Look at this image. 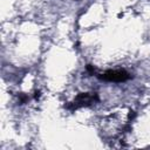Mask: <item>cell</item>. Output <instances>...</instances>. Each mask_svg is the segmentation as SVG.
Listing matches in <instances>:
<instances>
[{
	"label": "cell",
	"mask_w": 150,
	"mask_h": 150,
	"mask_svg": "<svg viewBox=\"0 0 150 150\" xmlns=\"http://www.w3.org/2000/svg\"><path fill=\"white\" fill-rule=\"evenodd\" d=\"M100 101L98 94L96 91H87V93H80L75 96V98L69 102L66 108L70 111L77 110L80 108H84V107H90L93 104H95L96 102Z\"/></svg>",
	"instance_id": "6da1fadb"
},
{
	"label": "cell",
	"mask_w": 150,
	"mask_h": 150,
	"mask_svg": "<svg viewBox=\"0 0 150 150\" xmlns=\"http://www.w3.org/2000/svg\"><path fill=\"white\" fill-rule=\"evenodd\" d=\"M95 76L102 81L105 82H115V83H120V82H125L128 80H130L132 76L129 71H127L125 69H108L104 73H95Z\"/></svg>",
	"instance_id": "7a4b0ae2"
},
{
	"label": "cell",
	"mask_w": 150,
	"mask_h": 150,
	"mask_svg": "<svg viewBox=\"0 0 150 150\" xmlns=\"http://www.w3.org/2000/svg\"><path fill=\"white\" fill-rule=\"evenodd\" d=\"M28 96L27 95H20V98H19V103L20 104H23V103H26L27 101H28Z\"/></svg>",
	"instance_id": "3957f363"
}]
</instances>
